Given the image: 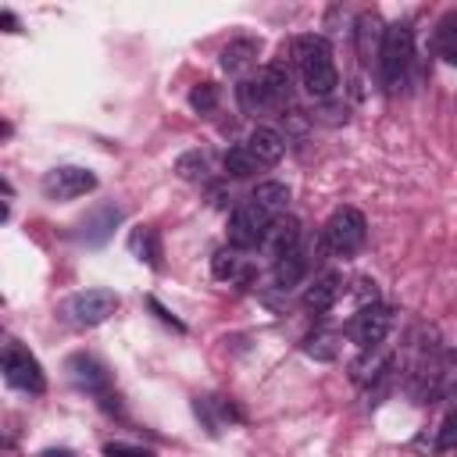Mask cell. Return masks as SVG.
<instances>
[{"instance_id":"15","label":"cell","mask_w":457,"mask_h":457,"mask_svg":"<svg viewBox=\"0 0 457 457\" xmlns=\"http://www.w3.org/2000/svg\"><path fill=\"white\" fill-rule=\"evenodd\" d=\"M129 254L140 258L147 269H164V247H161V233L154 225H136L129 233Z\"/></svg>"},{"instance_id":"3","label":"cell","mask_w":457,"mask_h":457,"mask_svg":"<svg viewBox=\"0 0 457 457\" xmlns=\"http://www.w3.org/2000/svg\"><path fill=\"white\" fill-rule=\"evenodd\" d=\"M379 79L386 93H397L407 83V68L414 61V29L411 22H393L382 29L379 40Z\"/></svg>"},{"instance_id":"5","label":"cell","mask_w":457,"mask_h":457,"mask_svg":"<svg viewBox=\"0 0 457 457\" xmlns=\"http://www.w3.org/2000/svg\"><path fill=\"white\" fill-rule=\"evenodd\" d=\"M0 375L12 389H22V393H44L47 389V372L44 365L36 361V354L22 343H4L0 347Z\"/></svg>"},{"instance_id":"25","label":"cell","mask_w":457,"mask_h":457,"mask_svg":"<svg viewBox=\"0 0 457 457\" xmlns=\"http://www.w3.org/2000/svg\"><path fill=\"white\" fill-rule=\"evenodd\" d=\"M218 100H221V90H218L214 83H196V86L189 90V108H193L196 115H211V111L218 108Z\"/></svg>"},{"instance_id":"19","label":"cell","mask_w":457,"mask_h":457,"mask_svg":"<svg viewBox=\"0 0 457 457\" xmlns=\"http://www.w3.org/2000/svg\"><path fill=\"white\" fill-rule=\"evenodd\" d=\"M301 350H304L311 361L333 365V361L340 357V350H343V336L333 333V329H318V333H311V336L301 343Z\"/></svg>"},{"instance_id":"29","label":"cell","mask_w":457,"mask_h":457,"mask_svg":"<svg viewBox=\"0 0 457 457\" xmlns=\"http://www.w3.org/2000/svg\"><path fill=\"white\" fill-rule=\"evenodd\" d=\"M357 301H361V308H368V304H379V290H375V283L372 279H357Z\"/></svg>"},{"instance_id":"13","label":"cell","mask_w":457,"mask_h":457,"mask_svg":"<svg viewBox=\"0 0 457 457\" xmlns=\"http://www.w3.org/2000/svg\"><path fill=\"white\" fill-rule=\"evenodd\" d=\"M244 147L251 150V157H254L261 168H272V164H279L283 154H286V136H283L279 129H272V125H258V129L247 136Z\"/></svg>"},{"instance_id":"26","label":"cell","mask_w":457,"mask_h":457,"mask_svg":"<svg viewBox=\"0 0 457 457\" xmlns=\"http://www.w3.org/2000/svg\"><path fill=\"white\" fill-rule=\"evenodd\" d=\"M104 457H157L150 446H136V443H108Z\"/></svg>"},{"instance_id":"10","label":"cell","mask_w":457,"mask_h":457,"mask_svg":"<svg viewBox=\"0 0 457 457\" xmlns=\"http://www.w3.org/2000/svg\"><path fill=\"white\" fill-rule=\"evenodd\" d=\"M393 329V311L382 308V304H368V308H357V315L347 322V336L365 350V347H379L386 343Z\"/></svg>"},{"instance_id":"9","label":"cell","mask_w":457,"mask_h":457,"mask_svg":"<svg viewBox=\"0 0 457 457\" xmlns=\"http://www.w3.org/2000/svg\"><path fill=\"white\" fill-rule=\"evenodd\" d=\"M272 221L276 218H269L251 200L240 204L233 214H228V228H225V233H228V247H233V251H254V247H261V240H265Z\"/></svg>"},{"instance_id":"31","label":"cell","mask_w":457,"mask_h":457,"mask_svg":"<svg viewBox=\"0 0 457 457\" xmlns=\"http://www.w3.org/2000/svg\"><path fill=\"white\" fill-rule=\"evenodd\" d=\"M40 457H79L76 450H68V446H47Z\"/></svg>"},{"instance_id":"14","label":"cell","mask_w":457,"mask_h":457,"mask_svg":"<svg viewBox=\"0 0 457 457\" xmlns=\"http://www.w3.org/2000/svg\"><path fill=\"white\" fill-rule=\"evenodd\" d=\"M343 290H347V283H343L340 272H322V276L304 290V308L315 311V315H322V311L336 308V301L343 297Z\"/></svg>"},{"instance_id":"8","label":"cell","mask_w":457,"mask_h":457,"mask_svg":"<svg viewBox=\"0 0 457 457\" xmlns=\"http://www.w3.org/2000/svg\"><path fill=\"white\" fill-rule=\"evenodd\" d=\"M122 221H125V211H122L115 200H108V204L90 207V211L76 221L72 237H76V244H83V247H104V244L115 237V228H118Z\"/></svg>"},{"instance_id":"7","label":"cell","mask_w":457,"mask_h":457,"mask_svg":"<svg viewBox=\"0 0 457 457\" xmlns=\"http://www.w3.org/2000/svg\"><path fill=\"white\" fill-rule=\"evenodd\" d=\"M40 189H44V196L54 200V204L79 200V196H86V193L97 189V172H90V168H83V164H58V168H51V172L44 175Z\"/></svg>"},{"instance_id":"27","label":"cell","mask_w":457,"mask_h":457,"mask_svg":"<svg viewBox=\"0 0 457 457\" xmlns=\"http://www.w3.org/2000/svg\"><path fill=\"white\" fill-rule=\"evenodd\" d=\"M147 308H150V311H154V315H157L164 325H172L175 333H186V325H182V322H179V318H175V315H172V311H168V308H164L157 297H147Z\"/></svg>"},{"instance_id":"32","label":"cell","mask_w":457,"mask_h":457,"mask_svg":"<svg viewBox=\"0 0 457 457\" xmlns=\"http://www.w3.org/2000/svg\"><path fill=\"white\" fill-rule=\"evenodd\" d=\"M8 218H12V207H8V204H4V200H0V225H4V221H8Z\"/></svg>"},{"instance_id":"6","label":"cell","mask_w":457,"mask_h":457,"mask_svg":"<svg viewBox=\"0 0 457 457\" xmlns=\"http://www.w3.org/2000/svg\"><path fill=\"white\" fill-rule=\"evenodd\" d=\"M118 311V293L115 290H83V293H72L65 304H61V318L76 329H97L104 325L111 315Z\"/></svg>"},{"instance_id":"34","label":"cell","mask_w":457,"mask_h":457,"mask_svg":"<svg viewBox=\"0 0 457 457\" xmlns=\"http://www.w3.org/2000/svg\"><path fill=\"white\" fill-rule=\"evenodd\" d=\"M0 136H12V125L8 122H0Z\"/></svg>"},{"instance_id":"35","label":"cell","mask_w":457,"mask_h":457,"mask_svg":"<svg viewBox=\"0 0 457 457\" xmlns=\"http://www.w3.org/2000/svg\"><path fill=\"white\" fill-rule=\"evenodd\" d=\"M8 443H12V439H8V436H4V432H0V446H8Z\"/></svg>"},{"instance_id":"16","label":"cell","mask_w":457,"mask_h":457,"mask_svg":"<svg viewBox=\"0 0 457 457\" xmlns=\"http://www.w3.org/2000/svg\"><path fill=\"white\" fill-rule=\"evenodd\" d=\"M301 244V221L297 218H286V221H272L269 225V233H265V240H261V247H265V254L272 258V261H279L286 251H293Z\"/></svg>"},{"instance_id":"24","label":"cell","mask_w":457,"mask_h":457,"mask_svg":"<svg viewBox=\"0 0 457 457\" xmlns=\"http://www.w3.org/2000/svg\"><path fill=\"white\" fill-rule=\"evenodd\" d=\"M225 172L233 175V179H251V175L261 172V164L251 157V150H247L244 143H237V147L225 150Z\"/></svg>"},{"instance_id":"17","label":"cell","mask_w":457,"mask_h":457,"mask_svg":"<svg viewBox=\"0 0 457 457\" xmlns=\"http://www.w3.org/2000/svg\"><path fill=\"white\" fill-rule=\"evenodd\" d=\"M290 186L286 182H279V179H265V182H258L254 186V193H251V204L254 207H261L269 218H279V214H286V207H290Z\"/></svg>"},{"instance_id":"23","label":"cell","mask_w":457,"mask_h":457,"mask_svg":"<svg viewBox=\"0 0 457 457\" xmlns=\"http://www.w3.org/2000/svg\"><path fill=\"white\" fill-rule=\"evenodd\" d=\"M175 175H179L182 182H207V175H211L207 154H204V150H186V154H179V157H175Z\"/></svg>"},{"instance_id":"18","label":"cell","mask_w":457,"mask_h":457,"mask_svg":"<svg viewBox=\"0 0 457 457\" xmlns=\"http://www.w3.org/2000/svg\"><path fill=\"white\" fill-rule=\"evenodd\" d=\"M258 54H261V40H254V36H240V40H233V44H225L221 47V68L228 72V76H237V72H244V68H251L254 61H258Z\"/></svg>"},{"instance_id":"22","label":"cell","mask_w":457,"mask_h":457,"mask_svg":"<svg viewBox=\"0 0 457 457\" xmlns=\"http://www.w3.org/2000/svg\"><path fill=\"white\" fill-rule=\"evenodd\" d=\"M211 272H214V279H221V283H233V279H251V272L244 269L240 251H233V247H225V251H218V254L211 258Z\"/></svg>"},{"instance_id":"21","label":"cell","mask_w":457,"mask_h":457,"mask_svg":"<svg viewBox=\"0 0 457 457\" xmlns=\"http://www.w3.org/2000/svg\"><path fill=\"white\" fill-rule=\"evenodd\" d=\"M432 47L436 54L446 61V65H457V12H446L436 26V36H432Z\"/></svg>"},{"instance_id":"12","label":"cell","mask_w":457,"mask_h":457,"mask_svg":"<svg viewBox=\"0 0 457 457\" xmlns=\"http://www.w3.org/2000/svg\"><path fill=\"white\" fill-rule=\"evenodd\" d=\"M315 251H318V244H315V247H308L304 240H301L293 251H286V254L276 261V286H283V290L297 286V283L311 272V265L318 261V258H315Z\"/></svg>"},{"instance_id":"28","label":"cell","mask_w":457,"mask_h":457,"mask_svg":"<svg viewBox=\"0 0 457 457\" xmlns=\"http://www.w3.org/2000/svg\"><path fill=\"white\" fill-rule=\"evenodd\" d=\"M453 429H457V418H453V411H446V418H443V425H439V443H436L439 453H446V450L453 446Z\"/></svg>"},{"instance_id":"20","label":"cell","mask_w":457,"mask_h":457,"mask_svg":"<svg viewBox=\"0 0 457 457\" xmlns=\"http://www.w3.org/2000/svg\"><path fill=\"white\" fill-rule=\"evenodd\" d=\"M382 19L375 15V12H365L361 19H357V54H361V61L368 65L372 61V54H379V40H382Z\"/></svg>"},{"instance_id":"11","label":"cell","mask_w":457,"mask_h":457,"mask_svg":"<svg viewBox=\"0 0 457 457\" xmlns=\"http://www.w3.org/2000/svg\"><path fill=\"white\" fill-rule=\"evenodd\" d=\"M65 372H68V379L79 386V389H86V393H108L111 389V372H108V365L100 361V357H93V354H72L68 361H65Z\"/></svg>"},{"instance_id":"2","label":"cell","mask_w":457,"mask_h":457,"mask_svg":"<svg viewBox=\"0 0 457 457\" xmlns=\"http://www.w3.org/2000/svg\"><path fill=\"white\" fill-rule=\"evenodd\" d=\"M290 93H293V79H290V68H286L283 61L265 65L258 76H251V79H244V83L237 86V100H240L244 115L286 111Z\"/></svg>"},{"instance_id":"33","label":"cell","mask_w":457,"mask_h":457,"mask_svg":"<svg viewBox=\"0 0 457 457\" xmlns=\"http://www.w3.org/2000/svg\"><path fill=\"white\" fill-rule=\"evenodd\" d=\"M0 193H4V196H12V193H15V189H12V182H8V179H0Z\"/></svg>"},{"instance_id":"30","label":"cell","mask_w":457,"mask_h":457,"mask_svg":"<svg viewBox=\"0 0 457 457\" xmlns=\"http://www.w3.org/2000/svg\"><path fill=\"white\" fill-rule=\"evenodd\" d=\"M0 33H22L19 15H12V12H0Z\"/></svg>"},{"instance_id":"1","label":"cell","mask_w":457,"mask_h":457,"mask_svg":"<svg viewBox=\"0 0 457 457\" xmlns=\"http://www.w3.org/2000/svg\"><path fill=\"white\" fill-rule=\"evenodd\" d=\"M293 61L301 68L304 90L318 100L333 97L340 86V72H336V58H333V44L318 33H304L293 40Z\"/></svg>"},{"instance_id":"4","label":"cell","mask_w":457,"mask_h":457,"mask_svg":"<svg viewBox=\"0 0 457 457\" xmlns=\"http://www.w3.org/2000/svg\"><path fill=\"white\" fill-rule=\"evenodd\" d=\"M322 244L336 254V258H354L365 251L368 244V221L357 207H336L329 214V221L322 225Z\"/></svg>"}]
</instances>
